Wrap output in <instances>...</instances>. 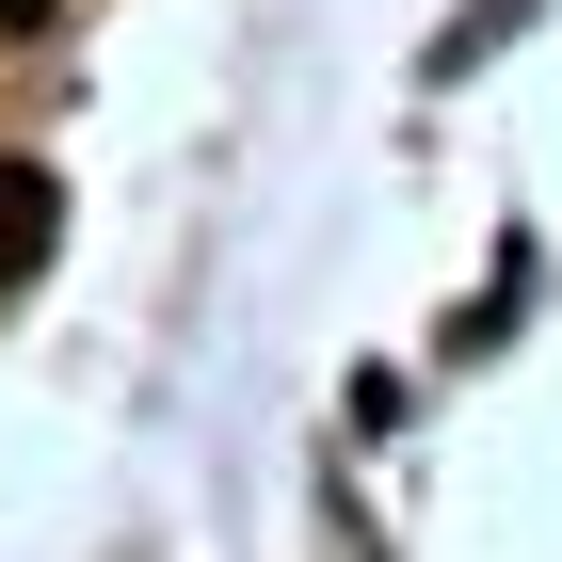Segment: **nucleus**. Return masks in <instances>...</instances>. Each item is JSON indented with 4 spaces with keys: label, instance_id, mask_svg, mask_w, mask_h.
<instances>
[{
    "label": "nucleus",
    "instance_id": "nucleus-1",
    "mask_svg": "<svg viewBox=\"0 0 562 562\" xmlns=\"http://www.w3.org/2000/svg\"><path fill=\"white\" fill-rule=\"evenodd\" d=\"M48 241H65V177H48V161H0V290L48 273Z\"/></svg>",
    "mask_w": 562,
    "mask_h": 562
},
{
    "label": "nucleus",
    "instance_id": "nucleus-2",
    "mask_svg": "<svg viewBox=\"0 0 562 562\" xmlns=\"http://www.w3.org/2000/svg\"><path fill=\"white\" fill-rule=\"evenodd\" d=\"M0 33H48V0H0Z\"/></svg>",
    "mask_w": 562,
    "mask_h": 562
}]
</instances>
